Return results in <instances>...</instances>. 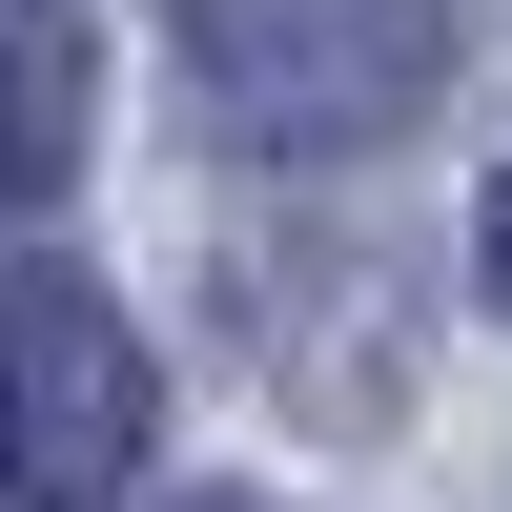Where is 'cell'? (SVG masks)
I'll use <instances>...</instances> for the list:
<instances>
[{
  "label": "cell",
  "mask_w": 512,
  "mask_h": 512,
  "mask_svg": "<svg viewBox=\"0 0 512 512\" xmlns=\"http://www.w3.org/2000/svg\"><path fill=\"white\" fill-rule=\"evenodd\" d=\"M185 82L226 164H349L451 103V0H185Z\"/></svg>",
  "instance_id": "obj_1"
},
{
  "label": "cell",
  "mask_w": 512,
  "mask_h": 512,
  "mask_svg": "<svg viewBox=\"0 0 512 512\" xmlns=\"http://www.w3.org/2000/svg\"><path fill=\"white\" fill-rule=\"evenodd\" d=\"M123 472H144V328L82 267H21L0 287V492L21 512H103Z\"/></svg>",
  "instance_id": "obj_2"
},
{
  "label": "cell",
  "mask_w": 512,
  "mask_h": 512,
  "mask_svg": "<svg viewBox=\"0 0 512 512\" xmlns=\"http://www.w3.org/2000/svg\"><path fill=\"white\" fill-rule=\"evenodd\" d=\"M82 103H103L82 21H62V0H0V226H21V205H62V164H82Z\"/></svg>",
  "instance_id": "obj_3"
},
{
  "label": "cell",
  "mask_w": 512,
  "mask_h": 512,
  "mask_svg": "<svg viewBox=\"0 0 512 512\" xmlns=\"http://www.w3.org/2000/svg\"><path fill=\"white\" fill-rule=\"evenodd\" d=\"M472 287L512 308V164H492V205H472Z\"/></svg>",
  "instance_id": "obj_4"
},
{
  "label": "cell",
  "mask_w": 512,
  "mask_h": 512,
  "mask_svg": "<svg viewBox=\"0 0 512 512\" xmlns=\"http://www.w3.org/2000/svg\"><path fill=\"white\" fill-rule=\"evenodd\" d=\"M185 512H246V492H185Z\"/></svg>",
  "instance_id": "obj_5"
}]
</instances>
